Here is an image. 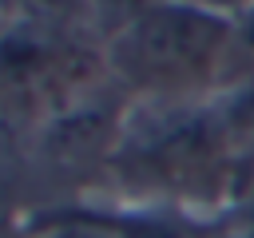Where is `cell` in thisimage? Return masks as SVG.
Segmentation results:
<instances>
[{
	"label": "cell",
	"instance_id": "7a4b0ae2",
	"mask_svg": "<svg viewBox=\"0 0 254 238\" xmlns=\"http://www.w3.org/2000/svg\"><path fill=\"white\" fill-rule=\"evenodd\" d=\"M87 60L64 20H20L0 36V99L20 111H48L83 91Z\"/></svg>",
	"mask_w": 254,
	"mask_h": 238
},
{
	"label": "cell",
	"instance_id": "8992f818",
	"mask_svg": "<svg viewBox=\"0 0 254 238\" xmlns=\"http://www.w3.org/2000/svg\"><path fill=\"white\" fill-rule=\"evenodd\" d=\"M210 8H218V12H226L230 20H238V16H246L250 8H254V0H206Z\"/></svg>",
	"mask_w": 254,
	"mask_h": 238
},
{
	"label": "cell",
	"instance_id": "277c9868",
	"mask_svg": "<svg viewBox=\"0 0 254 238\" xmlns=\"http://www.w3.org/2000/svg\"><path fill=\"white\" fill-rule=\"evenodd\" d=\"M111 234L115 238H183V230H175V226H167V222H119V226H111Z\"/></svg>",
	"mask_w": 254,
	"mask_h": 238
},
{
	"label": "cell",
	"instance_id": "5b68a950",
	"mask_svg": "<svg viewBox=\"0 0 254 238\" xmlns=\"http://www.w3.org/2000/svg\"><path fill=\"white\" fill-rule=\"evenodd\" d=\"M48 238H115V234L99 230V226H87V222H71V226H56Z\"/></svg>",
	"mask_w": 254,
	"mask_h": 238
},
{
	"label": "cell",
	"instance_id": "6da1fadb",
	"mask_svg": "<svg viewBox=\"0 0 254 238\" xmlns=\"http://www.w3.org/2000/svg\"><path fill=\"white\" fill-rule=\"evenodd\" d=\"M234 52V20L206 0H159L107 40V67L155 95L187 99L210 87Z\"/></svg>",
	"mask_w": 254,
	"mask_h": 238
},
{
	"label": "cell",
	"instance_id": "52a82bcc",
	"mask_svg": "<svg viewBox=\"0 0 254 238\" xmlns=\"http://www.w3.org/2000/svg\"><path fill=\"white\" fill-rule=\"evenodd\" d=\"M4 24H8V16H4V12H0V36H4Z\"/></svg>",
	"mask_w": 254,
	"mask_h": 238
},
{
	"label": "cell",
	"instance_id": "3957f363",
	"mask_svg": "<svg viewBox=\"0 0 254 238\" xmlns=\"http://www.w3.org/2000/svg\"><path fill=\"white\" fill-rule=\"evenodd\" d=\"M87 4V12H91V24L111 40V36H119L127 24H135L147 8H155L159 0H83Z\"/></svg>",
	"mask_w": 254,
	"mask_h": 238
}]
</instances>
